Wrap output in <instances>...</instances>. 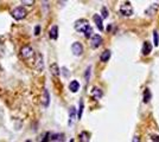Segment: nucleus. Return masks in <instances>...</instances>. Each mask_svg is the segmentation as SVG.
Instances as JSON below:
<instances>
[{"label":"nucleus","mask_w":159,"mask_h":142,"mask_svg":"<svg viewBox=\"0 0 159 142\" xmlns=\"http://www.w3.org/2000/svg\"><path fill=\"white\" fill-rule=\"evenodd\" d=\"M75 117H76V109L75 107H70L69 110V124H73L75 121Z\"/></svg>","instance_id":"14"},{"label":"nucleus","mask_w":159,"mask_h":142,"mask_svg":"<svg viewBox=\"0 0 159 142\" xmlns=\"http://www.w3.org/2000/svg\"><path fill=\"white\" fill-rule=\"evenodd\" d=\"M25 15H26V11L23 7H17L12 11V17L16 20H21L23 18H25Z\"/></svg>","instance_id":"4"},{"label":"nucleus","mask_w":159,"mask_h":142,"mask_svg":"<svg viewBox=\"0 0 159 142\" xmlns=\"http://www.w3.org/2000/svg\"><path fill=\"white\" fill-rule=\"evenodd\" d=\"M75 30L77 31V32H82V33H84L87 38H89V37H93V28L92 26L89 25V23L88 20L86 19H80L75 23Z\"/></svg>","instance_id":"1"},{"label":"nucleus","mask_w":159,"mask_h":142,"mask_svg":"<svg viewBox=\"0 0 159 142\" xmlns=\"http://www.w3.org/2000/svg\"><path fill=\"white\" fill-rule=\"evenodd\" d=\"M151 140H152V142H159V135H152Z\"/></svg>","instance_id":"23"},{"label":"nucleus","mask_w":159,"mask_h":142,"mask_svg":"<svg viewBox=\"0 0 159 142\" xmlns=\"http://www.w3.org/2000/svg\"><path fill=\"white\" fill-rule=\"evenodd\" d=\"M34 34H39V26L36 27V33H34Z\"/></svg>","instance_id":"27"},{"label":"nucleus","mask_w":159,"mask_h":142,"mask_svg":"<svg viewBox=\"0 0 159 142\" xmlns=\"http://www.w3.org/2000/svg\"><path fill=\"white\" fill-rule=\"evenodd\" d=\"M69 90L71 93H77L80 90V83L77 81H71L69 84Z\"/></svg>","instance_id":"11"},{"label":"nucleus","mask_w":159,"mask_h":142,"mask_svg":"<svg viewBox=\"0 0 159 142\" xmlns=\"http://www.w3.org/2000/svg\"><path fill=\"white\" fill-rule=\"evenodd\" d=\"M159 8V4H153L150 6L148 10H146V13L150 14V15H154V13L157 12V10Z\"/></svg>","instance_id":"16"},{"label":"nucleus","mask_w":159,"mask_h":142,"mask_svg":"<svg viewBox=\"0 0 159 142\" xmlns=\"http://www.w3.org/2000/svg\"><path fill=\"white\" fill-rule=\"evenodd\" d=\"M90 44H92V46L94 49L99 47L102 44V37L100 34H94L93 37H92V39H90Z\"/></svg>","instance_id":"6"},{"label":"nucleus","mask_w":159,"mask_h":142,"mask_svg":"<svg viewBox=\"0 0 159 142\" xmlns=\"http://www.w3.org/2000/svg\"><path fill=\"white\" fill-rule=\"evenodd\" d=\"M79 137H80V142H89V140H90V134L88 131H81Z\"/></svg>","instance_id":"12"},{"label":"nucleus","mask_w":159,"mask_h":142,"mask_svg":"<svg viewBox=\"0 0 159 142\" xmlns=\"http://www.w3.org/2000/svg\"><path fill=\"white\" fill-rule=\"evenodd\" d=\"M21 2H23V4H26V5H32L34 1H33V0H30V1H26V0H24V1H21Z\"/></svg>","instance_id":"26"},{"label":"nucleus","mask_w":159,"mask_h":142,"mask_svg":"<svg viewBox=\"0 0 159 142\" xmlns=\"http://www.w3.org/2000/svg\"><path fill=\"white\" fill-rule=\"evenodd\" d=\"M153 44H154V46H158L159 45V33L157 30H154L153 31Z\"/></svg>","instance_id":"18"},{"label":"nucleus","mask_w":159,"mask_h":142,"mask_svg":"<svg viewBox=\"0 0 159 142\" xmlns=\"http://www.w3.org/2000/svg\"><path fill=\"white\" fill-rule=\"evenodd\" d=\"M71 51L75 56H81L83 54V45L80 43V41H75L71 45Z\"/></svg>","instance_id":"5"},{"label":"nucleus","mask_w":159,"mask_h":142,"mask_svg":"<svg viewBox=\"0 0 159 142\" xmlns=\"http://www.w3.org/2000/svg\"><path fill=\"white\" fill-rule=\"evenodd\" d=\"M119 13L122 17H131V15H133V7L131 6L129 2H125V4H122L120 6Z\"/></svg>","instance_id":"2"},{"label":"nucleus","mask_w":159,"mask_h":142,"mask_svg":"<svg viewBox=\"0 0 159 142\" xmlns=\"http://www.w3.org/2000/svg\"><path fill=\"white\" fill-rule=\"evenodd\" d=\"M49 37L51 38V39H57V37H58V27L56 26V25H53L51 27V30H50V32H49Z\"/></svg>","instance_id":"10"},{"label":"nucleus","mask_w":159,"mask_h":142,"mask_svg":"<svg viewBox=\"0 0 159 142\" xmlns=\"http://www.w3.org/2000/svg\"><path fill=\"white\" fill-rule=\"evenodd\" d=\"M90 67H88V68H87V70H86V80L87 81H88V80H89V76H90Z\"/></svg>","instance_id":"22"},{"label":"nucleus","mask_w":159,"mask_h":142,"mask_svg":"<svg viewBox=\"0 0 159 142\" xmlns=\"http://www.w3.org/2000/svg\"><path fill=\"white\" fill-rule=\"evenodd\" d=\"M26 142H31V141H30V140H29V141H26Z\"/></svg>","instance_id":"29"},{"label":"nucleus","mask_w":159,"mask_h":142,"mask_svg":"<svg viewBox=\"0 0 159 142\" xmlns=\"http://www.w3.org/2000/svg\"><path fill=\"white\" fill-rule=\"evenodd\" d=\"M82 111H83V102L81 101L80 102V111H79V114H77V117H79V118L82 117Z\"/></svg>","instance_id":"21"},{"label":"nucleus","mask_w":159,"mask_h":142,"mask_svg":"<svg viewBox=\"0 0 159 142\" xmlns=\"http://www.w3.org/2000/svg\"><path fill=\"white\" fill-rule=\"evenodd\" d=\"M90 94H92V96H93L95 100H100V98L103 96L102 90L100 88H98V87H94V88L92 89V91H90Z\"/></svg>","instance_id":"8"},{"label":"nucleus","mask_w":159,"mask_h":142,"mask_svg":"<svg viewBox=\"0 0 159 142\" xmlns=\"http://www.w3.org/2000/svg\"><path fill=\"white\" fill-rule=\"evenodd\" d=\"M150 98H151V91H150V89H145V91H144V102L147 103L150 101Z\"/></svg>","instance_id":"19"},{"label":"nucleus","mask_w":159,"mask_h":142,"mask_svg":"<svg viewBox=\"0 0 159 142\" xmlns=\"http://www.w3.org/2000/svg\"><path fill=\"white\" fill-rule=\"evenodd\" d=\"M94 21H95V24H96V26L99 28L100 31H103V23H102V18L100 17L99 14H95L93 17Z\"/></svg>","instance_id":"9"},{"label":"nucleus","mask_w":159,"mask_h":142,"mask_svg":"<svg viewBox=\"0 0 159 142\" xmlns=\"http://www.w3.org/2000/svg\"><path fill=\"white\" fill-rule=\"evenodd\" d=\"M43 104L48 107L49 105V102H50V95H49V90L48 89H44V93H43Z\"/></svg>","instance_id":"15"},{"label":"nucleus","mask_w":159,"mask_h":142,"mask_svg":"<svg viewBox=\"0 0 159 142\" xmlns=\"http://www.w3.org/2000/svg\"><path fill=\"white\" fill-rule=\"evenodd\" d=\"M37 63H38L37 70H38V71H42L43 68H44V65H43V57H42L40 54H38V61H37Z\"/></svg>","instance_id":"20"},{"label":"nucleus","mask_w":159,"mask_h":142,"mask_svg":"<svg viewBox=\"0 0 159 142\" xmlns=\"http://www.w3.org/2000/svg\"><path fill=\"white\" fill-rule=\"evenodd\" d=\"M70 142H74V140H70Z\"/></svg>","instance_id":"28"},{"label":"nucleus","mask_w":159,"mask_h":142,"mask_svg":"<svg viewBox=\"0 0 159 142\" xmlns=\"http://www.w3.org/2000/svg\"><path fill=\"white\" fill-rule=\"evenodd\" d=\"M102 17H103V18H107V15H108V12H107V8L106 7H103V8H102Z\"/></svg>","instance_id":"24"},{"label":"nucleus","mask_w":159,"mask_h":142,"mask_svg":"<svg viewBox=\"0 0 159 142\" xmlns=\"http://www.w3.org/2000/svg\"><path fill=\"white\" fill-rule=\"evenodd\" d=\"M111 51L109 50H105L102 54H101V56H100V59H101V62H103V63H106V62L109 61V58H111Z\"/></svg>","instance_id":"13"},{"label":"nucleus","mask_w":159,"mask_h":142,"mask_svg":"<svg viewBox=\"0 0 159 142\" xmlns=\"http://www.w3.org/2000/svg\"><path fill=\"white\" fill-rule=\"evenodd\" d=\"M132 142H140V136L139 135H134V136H133Z\"/></svg>","instance_id":"25"},{"label":"nucleus","mask_w":159,"mask_h":142,"mask_svg":"<svg viewBox=\"0 0 159 142\" xmlns=\"http://www.w3.org/2000/svg\"><path fill=\"white\" fill-rule=\"evenodd\" d=\"M20 54H21V57L25 59V61H29V59H31L33 57H34V51H33V49L31 46H24L21 47V50H20Z\"/></svg>","instance_id":"3"},{"label":"nucleus","mask_w":159,"mask_h":142,"mask_svg":"<svg viewBox=\"0 0 159 142\" xmlns=\"http://www.w3.org/2000/svg\"><path fill=\"white\" fill-rule=\"evenodd\" d=\"M50 70H51V74L53 76H58L60 75V69H58V65L56 64V63H53L52 65L50 67Z\"/></svg>","instance_id":"17"},{"label":"nucleus","mask_w":159,"mask_h":142,"mask_svg":"<svg viewBox=\"0 0 159 142\" xmlns=\"http://www.w3.org/2000/svg\"><path fill=\"white\" fill-rule=\"evenodd\" d=\"M152 44H151V41H144V44H143V49H141V52L144 56H147V54H150L152 52Z\"/></svg>","instance_id":"7"}]
</instances>
